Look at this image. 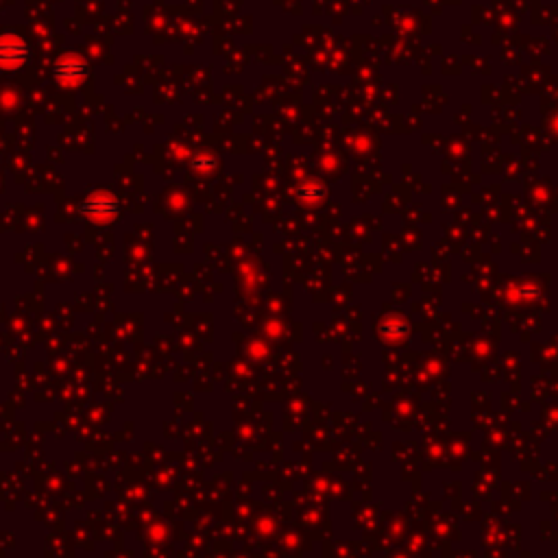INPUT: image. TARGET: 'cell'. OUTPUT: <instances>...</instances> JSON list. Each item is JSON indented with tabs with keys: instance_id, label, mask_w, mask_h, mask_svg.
<instances>
[{
	"instance_id": "cell-2",
	"label": "cell",
	"mask_w": 558,
	"mask_h": 558,
	"mask_svg": "<svg viewBox=\"0 0 558 558\" xmlns=\"http://www.w3.org/2000/svg\"><path fill=\"white\" fill-rule=\"evenodd\" d=\"M53 72H55L57 81L74 85V83L83 81L87 76V66L83 64L79 57H64L61 61H57V66H55Z\"/></svg>"
},
{
	"instance_id": "cell-1",
	"label": "cell",
	"mask_w": 558,
	"mask_h": 558,
	"mask_svg": "<svg viewBox=\"0 0 558 558\" xmlns=\"http://www.w3.org/2000/svg\"><path fill=\"white\" fill-rule=\"evenodd\" d=\"M28 59V46L22 37L7 33L0 35V68L7 72L20 70Z\"/></svg>"
}]
</instances>
